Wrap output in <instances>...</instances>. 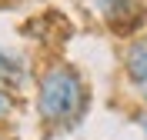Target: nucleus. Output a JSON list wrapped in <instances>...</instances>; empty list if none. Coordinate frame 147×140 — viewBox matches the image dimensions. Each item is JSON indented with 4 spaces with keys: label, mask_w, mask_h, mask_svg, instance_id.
I'll return each mask as SVG.
<instances>
[{
    "label": "nucleus",
    "mask_w": 147,
    "mask_h": 140,
    "mask_svg": "<svg viewBox=\"0 0 147 140\" xmlns=\"http://www.w3.org/2000/svg\"><path fill=\"white\" fill-rule=\"evenodd\" d=\"M90 107V87L84 77L67 64H57L40 74L37 80V113L54 133L80 127Z\"/></svg>",
    "instance_id": "f257e3e1"
},
{
    "label": "nucleus",
    "mask_w": 147,
    "mask_h": 140,
    "mask_svg": "<svg viewBox=\"0 0 147 140\" xmlns=\"http://www.w3.org/2000/svg\"><path fill=\"white\" fill-rule=\"evenodd\" d=\"M97 3V10L104 13V20H107L110 27L117 30H127L137 23V17L144 20V7H140V0H94Z\"/></svg>",
    "instance_id": "f03ea898"
},
{
    "label": "nucleus",
    "mask_w": 147,
    "mask_h": 140,
    "mask_svg": "<svg viewBox=\"0 0 147 140\" xmlns=\"http://www.w3.org/2000/svg\"><path fill=\"white\" fill-rule=\"evenodd\" d=\"M124 70H127L130 84L147 97V37H137L124 50Z\"/></svg>",
    "instance_id": "7ed1b4c3"
},
{
    "label": "nucleus",
    "mask_w": 147,
    "mask_h": 140,
    "mask_svg": "<svg viewBox=\"0 0 147 140\" xmlns=\"http://www.w3.org/2000/svg\"><path fill=\"white\" fill-rule=\"evenodd\" d=\"M0 84H7V87L27 84V64H24V57L13 54V50H3V47H0Z\"/></svg>",
    "instance_id": "20e7f679"
},
{
    "label": "nucleus",
    "mask_w": 147,
    "mask_h": 140,
    "mask_svg": "<svg viewBox=\"0 0 147 140\" xmlns=\"http://www.w3.org/2000/svg\"><path fill=\"white\" fill-rule=\"evenodd\" d=\"M7 113H10V97H7L3 90H0V120H3Z\"/></svg>",
    "instance_id": "39448f33"
},
{
    "label": "nucleus",
    "mask_w": 147,
    "mask_h": 140,
    "mask_svg": "<svg viewBox=\"0 0 147 140\" xmlns=\"http://www.w3.org/2000/svg\"><path fill=\"white\" fill-rule=\"evenodd\" d=\"M140 130H144V137H147V110L140 113Z\"/></svg>",
    "instance_id": "423d86ee"
}]
</instances>
